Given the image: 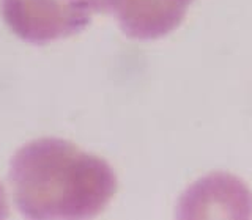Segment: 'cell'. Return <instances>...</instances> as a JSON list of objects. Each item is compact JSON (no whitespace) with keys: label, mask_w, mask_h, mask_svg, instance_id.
Segmentation results:
<instances>
[{"label":"cell","mask_w":252,"mask_h":220,"mask_svg":"<svg viewBox=\"0 0 252 220\" xmlns=\"http://www.w3.org/2000/svg\"><path fill=\"white\" fill-rule=\"evenodd\" d=\"M14 206L24 217L92 219L117 193L114 168L63 138H38L19 148L10 162Z\"/></svg>","instance_id":"1"},{"label":"cell","mask_w":252,"mask_h":220,"mask_svg":"<svg viewBox=\"0 0 252 220\" xmlns=\"http://www.w3.org/2000/svg\"><path fill=\"white\" fill-rule=\"evenodd\" d=\"M0 11L16 36L35 46L76 35L92 18L79 0H0Z\"/></svg>","instance_id":"2"},{"label":"cell","mask_w":252,"mask_h":220,"mask_svg":"<svg viewBox=\"0 0 252 220\" xmlns=\"http://www.w3.org/2000/svg\"><path fill=\"white\" fill-rule=\"evenodd\" d=\"M84 5H87L93 11L96 13H112L117 0H79Z\"/></svg>","instance_id":"3"},{"label":"cell","mask_w":252,"mask_h":220,"mask_svg":"<svg viewBox=\"0 0 252 220\" xmlns=\"http://www.w3.org/2000/svg\"><path fill=\"white\" fill-rule=\"evenodd\" d=\"M6 216H8V204H6L5 189L0 184V219H5Z\"/></svg>","instance_id":"4"},{"label":"cell","mask_w":252,"mask_h":220,"mask_svg":"<svg viewBox=\"0 0 252 220\" xmlns=\"http://www.w3.org/2000/svg\"><path fill=\"white\" fill-rule=\"evenodd\" d=\"M170 2L177 3L178 6H181V8H185V10H188L189 5L192 3V0H170Z\"/></svg>","instance_id":"5"}]
</instances>
